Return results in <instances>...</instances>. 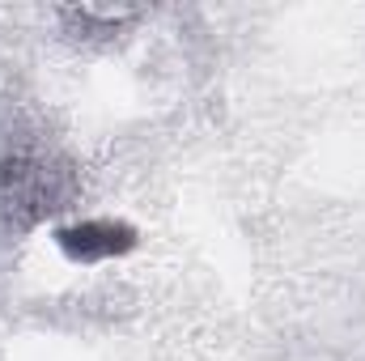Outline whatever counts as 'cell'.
Instances as JSON below:
<instances>
[{"mask_svg":"<svg viewBox=\"0 0 365 361\" xmlns=\"http://www.w3.org/2000/svg\"><path fill=\"white\" fill-rule=\"evenodd\" d=\"M73 191L68 171L43 149H17L0 162V217L17 230L60 213Z\"/></svg>","mask_w":365,"mask_h":361,"instance_id":"obj_1","label":"cell"},{"mask_svg":"<svg viewBox=\"0 0 365 361\" xmlns=\"http://www.w3.org/2000/svg\"><path fill=\"white\" fill-rule=\"evenodd\" d=\"M60 243L73 260H106V255H119L132 247V230L115 225V221H86L77 230H64Z\"/></svg>","mask_w":365,"mask_h":361,"instance_id":"obj_2","label":"cell"}]
</instances>
